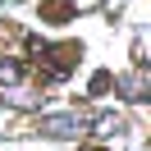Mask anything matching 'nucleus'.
Instances as JSON below:
<instances>
[{
	"label": "nucleus",
	"instance_id": "nucleus-1",
	"mask_svg": "<svg viewBox=\"0 0 151 151\" xmlns=\"http://www.w3.org/2000/svg\"><path fill=\"white\" fill-rule=\"evenodd\" d=\"M92 128V119L78 110H64V114H41L37 119V133L41 137H83V133Z\"/></svg>",
	"mask_w": 151,
	"mask_h": 151
},
{
	"label": "nucleus",
	"instance_id": "nucleus-2",
	"mask_svg": "<svg viewBox=\"0 0 151 151\" xmlns=\"http://www.w3.org/2000/svg\"><path fill=\"white\" fill-rule=\"evenodd\" d=\"M119 87L128 92V101H147V96H142V92H147V83H142V73H133V78H119Z\"/></svg>",
	"mask_w": 151,
	"mask_h": 151
},
{
	"label": "nucleus",
	"instance_id": "nucleus-3",
	"mask_svg": "<svg viewBox=\"0 0 151 151\" xmlns=\"http://www.w3.org/2000/svg\"><path fill=\"white\" fill-rule=\"evenodd\" d=\"M23 78V64L19 60H0V83H19Z\"/></svg>",
	"mask_w": 151,
	"mask_h": 151
},
{
	"label": "nucleus",
	"instance_id": "nucleus-4",
	"mask_svg": "<svg viewBox=\"0 0 151 151\" xmlns=\"http://www.w3.org/2000/svg\"><path fill=\"white\" fill-rule=\"evenodd\" d=\"M92 128L101 133V137H110V133H119V119H114V114H101V119H96Z\"/></svg>",
	"mask_w": 151,
	"mask_h": 151
},
{
	"label": "nucleus",
	"instance_id": "nucleus-5",
	"mask_svg": "<svg viewBox=\"0 0 151 151\" xmlns=\"http://www.w3.org/2000/svg\"><path fill=\"white\" fill-rule=\"evenodd\" d=\"M9 96V105H37V96L28 92V87H14V92H5Z\"/></svg>",
	"mask_w": 151,
	"mask_h": 151
},
{
	"label": "nucleus",
	"instance_id": "nucleus-6",
	"mask_svg": "<svg viewBox=\"0 0 151 151\" xmlns=\"http://www.w3.org/2000/svg\"><path fill=\"white\" fill-rule=\"evenodd\" d=\"M110 83H114L110 73H96V78H92V96H101V92H105V87H110Z\"/></svg>",
	"mask_w": 151,
	"mask_h": 151
}]
</instances>
